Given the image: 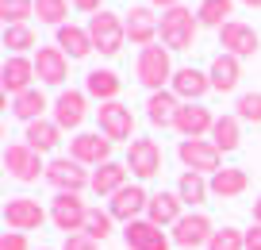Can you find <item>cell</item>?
Instances as JSON below:
<instances>
[{
  "instance_id": "8992f818",
  "label": "cell",
  "mask_w": 261,
  "mask_h": 250,
  "mask_svg": "<svg viewBox=\"0 0 261 250\" xmlns=\"http://www.w3.org/2000/svg\"><path fill=\"white\" fill-rule=\"evenodd\" d=\"M50 219H54V227H58V231H65V235L85 231L89 208H85L81 193H58L54 200H50Z\"/></svg>"
},
{
  "instance_id": "3957f363",
  "label": "cell",
  "mask_w": 261,
  "mask_h": 250,
  "mask_svg": "<svg viewBox=\"0 0 261 250\" xmlns=\"http://www.w3.org/2000/svg\"><path fill=\"white\" fill-rule=\"evenodd\" d=\"M89 35H92V47L104 58H112V54H119L123 42H127V24H123V16H115V12H96V16H89Z\"/></svg>"
},
{
  "instance_id": "d6a6232c",
  "label": "cell",
  "mask_w": 261,
  "mask_h": 250,
  "mask_svg": "<svg viewBox=\"0 0 261 250\" xmlns=\"http://www.w3.org/2000/svg\"><path fill=\"white\" fill-rule=\"evenodd\" d=\"M177 196H180L185 204H192V208H196V204H204L207 196H212V185L204 181V173L185 170V173L177 177Z\"/></svg>"
},
{
  "instance_id": "ac0fdd59",
  "label": "cell",
  "mask_w": 261,
  "mask_h": 250,
  "mask_svg": "<svg viewBox=\"0 0 261 250\" xmlns=\"http://www.w3.org/2000/svg\"><path fill=\"white\" fill-rule=\"evenodd\" d=\"M169 89L177 93L180 104H200V97L212 89V77H207L204 70H196V65H180V70L173 73Z\"/></svg>"
},
{
  "instance_id": "2e32d148",
  "label": "cell",
  "mask_w": 261,
  "mask_h": 250,
  "mask_svg": "<svg viewBox=\"0 0 261 250\" xmlns=\"http://www.w3.org/2000/svg\"><path fill=\"white\" fill-rule=\"evenodd\" d=\"M212 127H215V116L204 104H180L177 116H173V131L185 139H204L212 135Z\"/></svg>"
},
{
  "instance_id": "d4e9b609",
  "label": "cell",
  "mask_w": 261,
  "mask_h": 250,
  "mask_svg": "<svg viewBox=\"0 0 261 250\" xmlns=\"http://www.w3.org/2000/svg\"><path fill=\"white\" fill-rule=\"evenodd\" d=\"M23 143L31 146V150H39V154H50V150H58V143H62V127H58L54 120H35V123H27Z\"/></svg>"
},
{
  "instance_id": "ba28073f",
  "label": "cell",
  "mask_w": 261,
  "mask_h": 250,
  "mask_svg": "<svg viewBox=\"0 0 261 250\" xmlns=\"http://www.w3.org/2000/svg\"><path fill=\"white\" fill-rule=\"evenodd\" d=\"M69 158L81 166H104V162H112V139L100 131H81L69 139Z\"/></svg>"
},
{
  "instance_id": "83f0119b",
  "label": "cell",
  "mask_w": 261,
  "mask_h": 250,
  "mask_svg": "<svg viewBox=\"0 0 261 250\" xmlns=\"http://www.w3.org/2000/svg\"><path fill=\"white\" fill-rule=\"evenodd\" d=\"M58 47H62L65 58H89L92 50H96V47H92L89 27H73V24L58 27Z\"/></svg>"
},
{
  "instance_id": "cb8c5ba5",
  "label": "cell",
  "mask_w": 261,
  "mask_h": 250,
  "mask_svg": "<svg viewBox=\"0 0 261 250\" xmlns=\"http://www.w3.org/2000/svg\"><path fill=\"white\" fill-rule=\"evenodd\" d=\"M119 89H123V81L115 70H89L85 73V93L92 100H100V104H112L119 97Z\"/></svg>"
},
{
  "instance_id": "f1b7e54d",
  "label": "cell",
  "mask_w": 261,
  "mask_h": 250,
  "mask_svg": "<svg viewBox=\"0 0 261 250\" xmlns=\"http://www.w3.org/2000/svg\"><path fill=\"white\" fill-rule=\"evenodd\" d=\"M238 116H215V127H212V143H215V150L219 154H230V150H238V143H242V127H238Z\"/></svg>"
},
{
  "instance_id": "836d02e7",
  "label": "cell",
  "mask_w": 261,
  "mask_h": 250,
  "mask_svg": "<svg viewBox=\"0 0 261 250\" xmlns=\"http://www.w3.org/2000/svg\"><path fill=\"white\" fill-rule=\"evenodd\" d=\"M35 16V0H0V19L4 27H19Z\"/></svg>"
},
{
  "instance_id": "4dcf8cb0",
  "label": "cell",
  "mask_w": 261,
  "mask_h": 250,
  "mask_svg": "<svg viewBox=\"0 0 261 250\" xmlns=\"http://www.w3.org/2000/svg\"><path fill=\"white\" fill-rule=\"evenodd\" d=\"M230 16H234V0H200V8H196L200 27H215V31H223Z\"/></svg>"
},
{
  "instance_id": "f6af8a7d",
  "label": "cell",
  "mask_w": 261,
  "mask_h": 250,
  "mask_svg": "<svg viewBox=\"0 0 261 250\" xmlns=\"http://www.w3.org/2000/svg\"><path fill=\"white\" fill-rule=\"evenodd\" d=\"M253 223H261V196L253 200Z\"/></svg>"
},
{
  "instance_id": "277c9868",
  "label": "cell",
  "mask_w": 261,
  "mask_h": 250,
  "mask_svg": "<svg viewBox=\"0 0 261 250\" xmlns=\"http://www.w3.org/2000/svg\"><path fill=\"white\" fill-rule=\"evenodd\" d=\"M177 158L185 162V170H192V173H219L223 170V154L215 150L212 139H180Z\"/></svg>"
},
{
  "instance_id": "6da1fadb",
  "label": "cell",
  "mask_w": 261,
  "mask_h": 250,
  "mask_svg": "<svg viewBox=\"0 0 261 250\" xmlns=\"http://www.w3.org/2000/svg\"><path fill=\"white\" fill-rule=\"evenodd\" d=\"M173 50L169 47H162V42H150V47H142L139 50V65H135V73H139V81L146 85L150 93H162L165 85L173 81Z\"/></svg>"
},
{
  "instance_id": "ab89813d",
  "label": "cell",
  "mask_w": 261,
  "mask_h": 250,
  "mask_svg": "<svg viewBox=\"0 0 261 250\" xmlns=\"http://www.w3.org/2000/svg\"><path fill=\"white\" fill-rule=\"evenodd\" d=\"M65 250H100V246L85 231H77V235H65Z\"/></svg>"
},
{
  "instance_id": "52a82bcc",
  "label": "cell",
  "mask_w": 261,
  "mask_h": 250,
  "mask_svg": "<svg viewBox=\"0 0 261 250\" xmlns=\"http://www.w3.org/2000/svg\"><path fill=\"white\" fill-rule=\"evenodd\" d=\"M46 181L58 189V193H81V189H92V173L85 170L81 162H73V158H54L46 166Z\"/></svg>"
},
{
  "instance_id": "d590c367",
  "label": "cell",
  "mask_w": 261,
  "mask_h": 250,
  "mask_svg": "<svg viewBox=\"0 0 261 250\" xmlns=\"http://www.w3.org/2000/svg\"><path fill=\"white\" fill-rule=\"evenodd\" d=\"M4 47L12 50V54H27V50H39L35 47V31L27 24L19 27H4Z\"/></svg>"
},
{
  "instance_id": "f35d334b",
  "label": "cell",
  "mask_w": 261,
  "mask_h": 250,
  "mask_svg": "<svg viewBox=\"0 0 261 250\" xmlns=\"http://www.w3.org/2000/svg\"><path fill=\"white\" fill-rule=\"evenodd\" d=\"M234 116L242 123H261V93H242L234 104Z\"/></svg>"
},
{
  "instance_id": "8d00e7d4",
  "label": "cell",
  "mask_w": 261,
  "mask_h": 250,
  "mask_svg": "<svg viewBox=\"0 0 261 250\" xmlns=\"http://www.w3.org/2000/svg\"><path fill=\"white\" fill-rule=\"evenodd\" d=\"M85 235L92 242H104L112 235V212H100V208H89V219H85Z\"/></svg>"
},
{
  "instance_id": "5bb4252c",
  "label": "cell",
  "mask_w": 261,
  "mask_h": 250,
  "mask_svg": "<svg viewBox=\"0 0 261 250\" xmlns=\"http://www.w3.org/2000/svg\"><path fill=\"white\" fill-rule=\"evenodd\" d=\"M146 208H150V193H146L142 185H123L119 193L112 196V204H108L112 219H123V223L146 219Z\"/></svg>"
},
{
  "instance_id": "e575fe53",
  "label": "cell",
  "mask_w": 261,
  "mask_h": 250,
  "mask_svg": "<svg viewBox=\"0 0 261 250\" xmlns=\"http://www.w3.org/2000/svg\"><path fill=\"white\" fill-rule=\"evenodd\" d=\"M35 16H39V24L65 27V16H69V0H35Z\"/></svg>"
},
{
  "instance_id": "ffe728a7",
  "label": "cell",
  "mask_w": 261,
  "mask_h": 250,
  "mask_svg": "<svg viewBox=\"0 0 261 250\" xmlns=\"http://www.w3.org/2000/svg\"><path fill=\"white\" fill-rule=\"evenodd\" d=\"M123 239H127L130 250H169L173 246V235H165L162 227L150 223V219H135V223H127Z\"/></svg>"
},
{
  "instance_id": "603a6c76",
  "label": "cell",
  "mask_w": 261,
  "mask_h": 250,
  "mask_svg": "<svg viewBox=\"0 0 261 250\" xmlns=\"http://www.w3.org/2000/svg\"><path fill=\"white\" fill-rule=\"evenodd\" d=\"M185 216V200L177 193H154L150 196V208H146V219L158 227H173L177 219Z\"/></svg>"
},
{
  "instance_id": "30bf717a",
  "label": "cell",
  "mask_w": 261,
  "mask_h": 250,
  "mask_svg": "<svg viewBox=\"0 0 261 250\" xmlns=\"http://www.w3.org/2000/svg\"><path fill=\"white\" fill-rule=\"evenodd\" d=\"M4 223L12 227V231H39L42 223H46V212H42V204L35 200V196H12L8 204H4Z\"/></svg>"
},
{
  "instance_id": "ee69618b",
  "label": "cell",
  "mask_w": 261,
  "mask_h": 250,
  "mask_svg": "<svg viewBox=\"0 0 261 250\" xmlns=\"http://www.w3.org/2000/svg\"><path fill=\"white\" fill-rule=\"evenodd\" d=\"M154 8H162V12H169V8H180V0H150Z\"/></svg>"
},
{
  "instance_id": "1f68e13d",
  "label": "cell",
  "mask_w": 261,
  "mask_h": 250,
  "mask_svg": "<svg viewBox=\"0 0 261 250\" xmlns=\"http://www.w3.org/2000/svg\"><path fill=\"white\" fill-rule=\"evenodd\" d=\"M46 97H42V89H27V93H19V97H12V116L16 120H23V123H35V120H42V112H46Z\"/></svg>"
},
{
  "instance_id": "bcb514c9",
  "label": "cell",
  "mask_w": 261,
  "mask_h": 250,
  "mask_svg": "<svg viewBox=\"0 0 261 250\" xmlns=\"http://www.w3.org/2000/svg\"><path fill=\"white\" fill-rule=\"evenodd\" d=\"M242 4L246 8H261V0H242Z\"/></svg>"
},
{
  "instance_id": "484cf974",
  "label": "cell",
  "mask_w": 261,
  "mask_h": 250,
  "mask_svg": "<svg viewBox=\"0 0 261 250\" xmlns=\"http://www.w3.org/2000/svg\"><path fill=\"white\" fill-rule=\"evenodd\" d=\"M127 166H119V162H104V166H96L92 170V193L96 196H115L123 185H127Z\"/></svg>"
},
{
  "instance_id": "4fadbf2b",
  "label": "cell",
  "mask_w": 261,
  "mask_h": 250,
  "mask_svg": "<svg viewBox=\"0 0 261 250\" xmlns=\"http://www.w3.org/2000/svg\"><path fill=\"white\" fill-rule=\"evenodd\" d=\"M85 116H89V93H85V89L58 93V100H54V123L62 131H77L85 123Z\"/></svg>"
},
{
  "instance_id": "4316f807",
  "label": "cell",
  "mask_w": 261,
  "mask_h": 250,
  "mask_svg": "<svg viewBox=\"0 0 261 250\" xmlns=\"http://www.w3.org/2000/svg\"><path fill=\"white\" fill-rule=\"evenodd\" d=\"M212 196H219V200H230V196H242L246 189H250V173L246 170H227L223 166L219 173H212Z\"/></svg>"
},
{
  "instance_id": "7c38bea8",
  "label": "cell",
  "mask_w": 261,
  "mask_h": 250,
  "mask_svg": "<svg viewBox=\"0 0 261 250\" xmlns=\"http://www.w3.org/2000/svg\"><path fill=\"white\" fill-rule=\"evenodd\" d=\"M219 47H223V54L253 58V54L261 50V35L253 31L250 24H242V19H230V24L219 31Z\"/></svg>"
},
{
  "instance_id": "44dd1931",
  "label": "cell",
  "mask_w": 261,
  "mask_h": 250,
  "mask_svg": "<svg viewBox=\"0 0 261 250\" xmlns=\"http://www.w3.org/2000/svg\"><path fill=\"white\" fill-rule=\"evenodd\" d=\"M35 77L42 85H62L69 77V58L62 54V47H39L35 50Z\"/></svg>"
},
{
  "instance_id": "8fae6325",
  "label": "cell",
  "mask_w": 261,
  "mask_h": 250,
  "mask_svg": "<svg viewBox=\"0 0 261 250\" xmlns=\"http://www.w3.org/2000/svg\"><path fill=\"white\" fill-rule=\"evenodd\" d=\"M127 170L135 173L139 181H150L162 173V146L154 139H135L127 146Z\"/></svg>"
},
{
  "instance_id": "7dc6e473",
  "label": "cell",
  "mask_w": 261,
  "mask_h": 250,
  "mask_svg": "<svg viewBox=\"0 0 261 250\" xmlns=\"http://www.w3.org/2000/svg\"><path fill=\"white\" fill-rule=\"evenodd\" d=\"M42 250H50V246H42Z\"/></svg>"
},
{
  "instance_id": "60d3db41",
  "label": "cell",
  "mask_w": 261,
  "mask_h": 250,
  "mask_svg": "<svg viewBox=\"0 0 261 250\" xmlns=\"http://www.w3.org/2000/svg\"><path fill=\"white\" fill-rule=\"evenodd\" d=\"M0 250H27V235H23V231H4Z\"/></svg>"
},
{
  "instance_id": "e0dca14e",
  "label": "cell",
  "mask_w": 261,
  "mask_h": 250,
  "mask_svg": "<svg viewBox=\"0 0 261 250\" xmlns=\"http://www.w3.org/2000/svg\"><path fill=\"white\" fill-rule=\"evenodd\" d=\"M123 24H127V39L135 47H150L162 31V19L150 12V4H135L130 12H123Z\"/></svg>"
},
{
  "instance_id": "f546056e",
  "label": "cell",
  "mask_w": 261,
  "mask_h": 250,
  "mask_svg": "<svg viewBox=\"0 0 261 250\" xmlns=\"http://www.w3.org/2000/svg\"><path fill=\"white\" fill-rule=\"evenodd\" d=\"M177 108H180V100H177V93H173V89L150 93V100H146V116H150V123H158V127H173Z\"/></svg>"
},
{
  "instance_id": "b9f144b4",
  "label": "cell",
  "mask_w": 261,
  "mask_h": 250,
  "mask_svg": "<svg viewBox=\"0 0 261 250\" xmlns=\"http://www.w3.org/2000/svg\"><path fill=\"white\" fill-rule=\"evenodd\" d=\"M246 250H261V223H253L246 231Z\"/></svg>"
},
{
  "instance_id": "5b68a950",
  "label": "cell",
  "mask_w": 261,
  "mask_h": 250,
  "mask_svg": "<svg viewBox=\"0 0 261 250\" xmlns=\"http://www.w3.org/2000/svg\"><path fill=\"white\" fill-rule=\"evenodd\" d=\"M4 170H8V177L23 181V185H31V181L46 177L42 154H39V150H31L27 143H12L8 150H4Z\"/></svg>"
},
{
  "instance_id": "7402d4cb",
  "label": "cell",
  "mask_w": 261,
  "mask_h": 250,
  "mask_svg": "<svg viewBox=\"0 0 261 250\" xmlns=\"http://www.w3.org/2000/svg\"><path fill=\"white\" fill-rule=\"evenodd\" d=\"M207 77H212V89H215V93H234L238 81H242V58H234V54H215Z\"/></svg>"
},
{
  "instance_id": "9a60e30c",
  "label": "cell",
  "mask_w": 261,
  "mask_h": 250,
  "mask_svg": "<svg viewBox=\"0 0 261 250\" xmlns=\"http://www.w3.org/2000/svg\"><path fill=\"white\" fill-rule=\"evenodd\" d=\"M215 235L212 219L204 216V212H192V216H180L177 223H173V242L185 250H196V246H207Z\"/></svg>"
},
{
  "instance_id": "7a4b0ae2",
  "label": "cell",
  "mask_w": 261,
  "mask_h": 250,
  "mask_svg": "<svg viewBox=\"0 0 261 250\" xmlns=\"http://www.w3.org/2000/svg\"><path fill=\"white\" fill-rule=\"evenodd\" d=\"M162 47H169V50H192L196 47V35H200V19H196V12L192 8H169V12H162Z\"/></svg>"
},
{
  "instance_id": "9c48e42d",
  "label": "cell",
  "mask_w": 261,
  "mask_h": 250,
  "mask_svg": "<svg viewBox=\"0 0 261 250\" xmlns=\"http://www.w3.org/2000/svg\"><path fill=\"white\" fill-rule=\"evenodd\" d=\"M96 123H100V135H108L112 143H119V139L135 143V116H130V108L119 104V100L100 104L96 108Z\"/></svg>"
},
{
  "instance_id": "7bdbcfd3",
  "label": "cell",
  "mask_w": 261,
  "mask_h": 250,
  "mask_svg": "<svg viewBox=\"0 0 261 250\" xmlns=\"http://www.w3.org/2000/svg\"><path fill=\"white\" fill-rule=\"evenodd\" d=\"M100 4H104V0H73V8H81V12H92V16H96V12H104Z\"/></svg>"
},
{
  "instance_id": "d6986e66",
  "label": "cell",
  "mask_w": 261,
  "mask_h": 250,
  "mask_svg": "<svg viewBox=\"0 0 261 250\" xmlns=\"http://www.w3.org/2000/svg\"><path fill=\"white\" fill-rule=\"evenodd\" d=\"M35 81V58H27V54H12L8 62H4V70H0V85H4V97H19V93H27V89H35L31 85Z\"/></svg>"
},
{
  "instance_id": "74e56055",
  "label": "cell",
  "mask_w": 261,
  "mask_h": 250,
  "mask_svg": "<svg viewBox=\"0 0 261 250\" xmlns=\"http://www.w3.org/2000/svg\"><path fill=\"white\" fill-rule=\"evenodd\" d=\"M207 250H246V231H238V227H223V231L212 235Z\"/></svg>"
}]
</instances>
